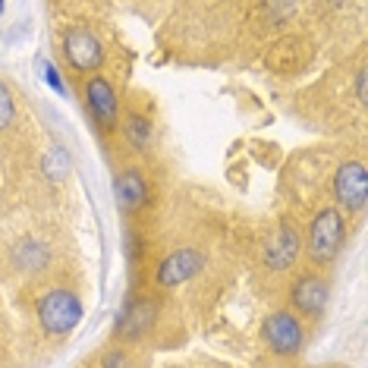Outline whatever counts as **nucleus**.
<instances>
[{
	"label": "nucleus",
	"instance_id": "nucleus-1",
	"mask_svg": "<svg viewBox=\"0 0 368 368\" xmlns=\"http://www.w3.org/2000/svg\"><path fill=\"white\" fill-rule=\"evenodd\" d=\"M346 220L340 208H321L315 220L309 224V258L318 265H327L337 258L340 246H343Z\"/></svg>",
	"mask_w": 368,
	"mask_h": 368
},
{
	"label": "nucleus",
	"instance_id": "nucleus-2",
	"mask_svg": "<svg viewBox=\"0 0 368 368\" xmlns=\"http://www.w3.org/2000/svg\"><path fill=\"white\" fill-rule=\"evenodd\" d=\"M38 321L51 337H66L82 321V303L70 290H51L38 299Z\"/></svg>",
	"mask_w": 368,
	"mask_h": 368
},
{
	"label": "nucleus",
	"instance_id": "nucleus-3",
	"mask_svg": "<svg viewBox=\"0 0 368 368\" xmlns=\"http://www.w3.org/2000/svg\"><path fill=\"white\" fill-rule=\"evenodd\" d=\"M262 337L277 356H299L305 346V327H303V321H299V315L280 309L265 318Z\"/></svg>",
	"mask_w": 368,
	"mask_h": 368
},
{
	"label": "nucleus",
	"instance_id": "nucleus-4",
	"mask_svg": "<svg viewBox=\"0 0 368 368\" xmlns=\"http://www.w3.org/2000/svg\"><path fill=\"white\" fill-rule=\"evenodd\" d=\"M63 60L76 72H95L104 63V44L95 32L89 29H70L63 35Z\"/></svg>",
	"mask_w": 368,
	"mask_h": 368
},
{
	"label": "nucleus",
	"instance_id": "nucleus-5",
	"mask_svg": "<svg viewBox=\"0 0 368 368\" xmlns=\"http://www.w3.org/2000/svg\"><path fill=\"white\" fill-rule=\"evenodd\" d=\"M334 198L346 211H362L368 198V173L362 160H346L334 173Z\"/></svg>",
	"mask_w": 368,
	"mask_h": 368
},
{
	"label": "nucleus",
	"instance_id": "nucleus-6",
	"mask_svg": "<svg viewBox=\"0 0 368 368\" xmlns=\"http://www.w3.org/2000/svg\"><path fill=\"white\" fill-rule=\"evenodd\" d=\"M85 107H89L91 120L104 129H113L120 117V98L117 89L107 82L104 76H89L85 79Z\"/></svg>",
	"mask_w": 368,
	"mask_h": 368
},
{
	"label": "nucleus",
	"instance_id": "nucleus-7",
	"mask_svg": "<svg viewBox=\"0 0 368 368\" xmlns=\"http://www.w3.org/2000/svg\"><path fill=\"white\" fill-rule=\"evenodd\" d=\"M327 296H331V284H327V277H321L318 271L303 274L290 290V303L296 305L305 318H318L327 305Z\"/></svg>",
	"mask_w": 368,
	"mask_h": 368
},
{
	"label": "nucleus",
	"instance_id": "nucleus-8",
	"mask_svg": "<svg viewBox=\"0 0 368 368\" xmlns=\"http://www.w3.org/2000/svg\"><path fill=\"white\" fill-rule=\"evenodd\" d=\"M205 267V252L196 249V246H186V249L167 255L164 262L158 265V284L160 286H179L186 280H192L198 271Z\"/></svg>",
	"mask_w": 368,
	"mask_h": 368
},
{
	"label": "nucleus",
	"instance_id": "nucleus-9",
	"mask_svg": "<svg viewBox=\"0 0 368 368\" xmlns=\"http://www.w3.org/2000/svg\"><path fill=\"white\" fill-rule=\"evenodd\" d=\"M155 318H158V305L151 303L148 296L129 299V303L123 305V312H120V318H117V334L123 340H139L151 324H155Z\"/></svg>",
	"mask_w": 368,
	"mask_h": 368
},
{
	"label": "nucleus",
	"instance_id": "nucleus-10",
	"mask_svg": "<svg viewBox=\"0 0 368 368\" xmlns=\"http://www.w3.org/2000/svg\"><path fill=\"white\" fill-rule=\"evenodd\" d=\"M299 249H303V243H299V230H293L290 224L280 227V230L274 233V239L267 243V249H265V265L271 267V271H286V267L296 265Z\"/></svg>",
	"mask_w": 368,
	"mask_h": 368
},
{
	"label": "nucleus",
	"instance_id": "nucleus-11",
	"mask_svg": "<svg viewBox=\"0 0 368 368\" xmlns=\"http://www.w3.org/2000/svg\"><path fill=\"white\" fill-rule=\"evenodd\" d=\"M113 192H117V202L126 211H139L145 205V198H148V183H145V177L139 170H126L117 177Z\"/></svg>",
	"mask_w": 368,
	"mask_h": 368
},
{
	"label": "nucleus",
	"instance_id": "nucleus-12",
	"mask_svg": "<svg viewBox=\"0 0 368 368\" xmlns=\"http://www.w3.org/2000/svg\"><path fill=\"white\" fill-rule=\"evenodd\" d=\"M123 132H126V139H129V145H132L136 151L151 148V123H148L145 117L132 113V117L123 123Z\"/></svg>",
	"mask_w": 368,
	"mask_h": 368
},
{
	"label": "nucleus",
	"instance_id": "nucleus-13",
	"mask_svg": "<svg viewBox=\"0 0 368 368\" xmlns=\"http://www.w3.org/2000/svg\"><path fill=\"white\" fill-rule=\"evenodd\" d=\"M13 117H16V107H13V95H10V89H6V85L0 82V129H6V126L13 123Z\"/></svg>",
	"mask_w": 368,
	"mask_h": 368
},
{
	"label": "nucleus",
	"instance_id": "nucleus-14",
	"mask_svg": "<svg viewBox=\"0 0 368 368\" xmlns=\"http://www.w3.org/2000/svg\"><path fill=\"white\" fill-rule=\"evenodd\" d=\"M42 76H44V82L57 91V95H66V85H63V79H60V72H57V66H53V63H44L42 66Z\"/></svg>",
	"mask_w": 368,
	"mask_h": 368
},
{
	"label": "nucleus",
	"instance_id": "nucleus-15",
	"mask_svg": "<svg viewBox=\"0 0 368 368\" xmlns=\"http://www.w3.org/2000/svg\"><path fill=\"white\" fill-rule=\"evenodd\" d=\"M101 368H129V356H126L123 350H110L101 359Z\"/></svg>",
	"mask_w": 368,
	"mask_h": 368
},
{
	"label": "nucleus",
	"instance_id": "nucleus-16",
	"mask_svg": "<svg viewBox=\"0 0 368 368\" xmlns=\"http://www.w3.org/2000/svg\"><path fill=\"white\" fill-rule=\"evenodd\" d=\"M356 98L365 101V72H359V79H356Z\"/></svg>",
	"mask_w": 368,
	"mask_h": 368
},
{
	"label": "nucleus",
	"instance_id": "nucleus-17",
	"mask_svg": "<svg viewBox=\"0 0 368 368\" xmlns=\"http://www.w3.org/2000/svg\"><path fill=\"white\" fill-rule=\"evenodd\" d=\"M0 13H4V4H0Z\"/></svg>",
	"mask_w": 368,
	"mask_h": 368
}]
</instances>
